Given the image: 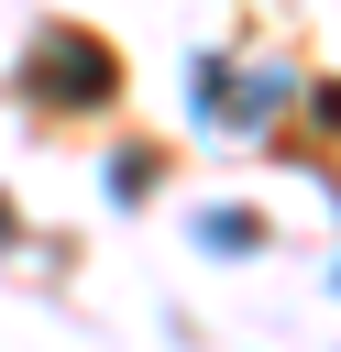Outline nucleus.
Here are the masks:
<instances>
[{
    "mask_svg": "<svg viewBox=\"0 0 341 352\" xmlns=\"http://www.w3.org/2000/svg\"><path fill=\"white\" fill-rule=\"evenodd\" d=\"M22 77H33L44 99H110V77H121V66H110V44H88V33H44Z\"/></svg>",
    "mask_w": 341,
    "mask_h": 352,
    "instance_id": "f257e3e1",
    "label": "nucleus"
},
{
    "mask_svg": "<svg viewBox=\"0 0 341 352\" xmlns=\"http://www.w3.org/2000/svg\"><path fill=\"white\" fill-rule=\"evenodd\" d=\"M198 231H209V253H253V220H242V209H209Z\"/></svg>",
    "mask_w": 341,
    "mask_h": 352,
    "instance_id": "f03ea898",
    "label": "nucleus"
},
{
    "mask_svg": "<svg viewBox=\"0 0 341 352\" xmlns=\"http://www.w3.org/2000/svg\"><path fill=\"white\" fill-rule=\"evenodd\" d=\"M0 242H11V209H0Z\"/></svg>",
    "mask_w": 341,
    "mask_h": 352,
    "instance_id": "7ed1b4c3",
    "label": "nucleus"
}]
</instances>
